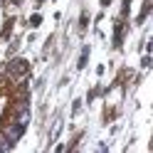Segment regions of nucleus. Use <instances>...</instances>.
Returning <instances> with one entry per match:
<instances>
[{"instance_id":"1","label":"nucleus","mask_w":153,"mask_h":153,"mask_svg":"<svg viewBox=\"0 0 153 153\" xmlns=\"http://www.w3.org/2000/svg\"><path fill=\"white\" fill-rule=\"evenodd\" d=\"M7 69H10L15 76H22L27 72V64H25V59H13L10 64H7Z\"/></svg>"},{"instance_id":"2","label":"nucleus","mask_w":153,"mask_h":153,"mask_svg":"<svg viewBox=\"0 0 153 153\" xmlns=\"http://www.w3.org/2000/svg\"><path fill=\"white\" fill-rule=\"evenodd\" d=\"M40 22H42V17H40V15H32V20H30V25H32V27H37Z\"/></svg>"}]
</instances>
